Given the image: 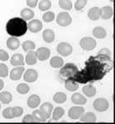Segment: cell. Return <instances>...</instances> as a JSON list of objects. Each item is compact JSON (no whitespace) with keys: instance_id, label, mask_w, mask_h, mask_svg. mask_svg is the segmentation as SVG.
I'll use <instances>...</instances> for the list:
<instances>
[{"instance_id":"35","label":"cell","mask_w":115,"mask_h":124,"mask_svg":"<svg viewBox=\"0 0 115 124\" xmlns=\"http://www.w3.org/2000/svg\"><path fill=\"white\" fill-rule=\"evenodd\" d=\"M16 91L21 94H26L30 91V86L26 83H20L16 86Z\"/></svg>"},{"instance_id":"30","label":"cell","mask_w":115,"mask_h":124,"mask_svg":"<svg viewBox=\"0 0 115 124\" xmlns=\"http://www.w3.org/2000/svg\"><path fill=\"white\" fill-rule=\"evenodd\" d=\"M32 114L35 117L36 123H45L47 121V118L45 117V114L42 113L40 109H35L32 112Z\"/></svg>"},{"instance_id":"39","label":"cell","mask_w":115,"mask_h":124,"mask_svg":"<svg viewBox=\"0 0 115 124\" xmlns=\"http://www.w3.org/2000/svg\"><path fill=\"white\" fill-rule=\"evenodd\" d=\"M12 111L14 117H19L23 114V108L20 106L12 107Z\"/></svg>"},{"instance_id":"40","label":"cell","mask_w":115,"mask_h":124,"mask_svg":"<svg viewBox=\"0 0 115 124\" xmlns=\"http://www.w3.org/2000/svg\"><path fill=\"white\" fill-rule=\"evenodd\" d=\"M3 117L6 119H12L14 117L13 114H12V107H8L6 108L3 111Z\"/></svg>"},{"instance_id":"8","label":"cell","mask_w":115,"mask_h":124,"mask_svg":"<svg viewBox=\"0 0 115 124\" xmlns=\"http://www.w3.org/2000/svg\"><path fill=\"white\" fill-rule=\"evenodd\" d=\"M85 113V109L81 106H73L68 110V117L72 120L79 119Z\"/></svg>"},{"instance_id":"18","label":"cell","mask_w":115,"mask_h":124,"mask_svg":"<svg viewBox=\"0 0 115 124\" xmlns=\"http://www.w3.org/2000/svg\"><path fill=\"white\" fill-rule=\"evenodd\" d=\"M72 102L76 105H83L86 103V99L80 93H74L72 95Z\"/></svg>"},{"instance_id":"46","label":"cell","mask_w":115,"mask_h":124,"mask_svg":"<svg viewBox=\"0 0 115 124\" xmlns=\"http://www.w3.org/2000/svg\"><path fill=\"white\" fill-rule=\"evenodd\" d=\"M0 109H1V102H0Z\"/></svg>"},{"instance_id":"28","label":"cell","mask_w":115,"mask_h":124,"mask_svg":"<svg viewBox=\"0 0 115 124\" xmlns=\"http://www.w3.org/2000/svg\"><path fill=\"white\" fill-rule=\"evenodd\" d=\"M12 100V94L8 91L0 92V102L3 104H8Z\"/></svg>"},{"instance_id":"33","label":"cell","mask_w":115,"mask_h":124,"mask_svg":"<svg viewBox=\"0 0 115 124\" xmlns=\"http://www.w3.org/2000/svg\"><path fill=\"white\" fill-rule=\"evenodd\" d=\"M51 6H52V3L50 0H41L38 4L39 9L43 12L48 11L51 8Z\"/></svg>"},{"instance_id":"45","label":"cell","mask_w":115,"mask_h":124,"mask_svg":"<svg viewBox=\"0 0 115 124\" xmlns=\"http://www.w3.org/2000/svg\"><path fill=\"white\" fill-rule=\"evenodd\" d=\"M3 87H4V82H3V80L0 79V91L3 89Z\"/></svg>"},{"instance_id":"26","label":"cell","mask_w":115,"mask_h":124,"mask_svg":"<svg viewBox=\"0 0 115 124\" xmlns=\"http://www.w3.org/2000/svg\"><path fill=\"white\" fill-rule=\"evenodd\" d=\"M82 92L87 97H94L96 94V88L92 85H87L82 88Z\"/></svg>"},{"instance_id":"16","label":"cell","mask_w":115,"mask_h":124,"mask_svg":"<svg viewBox=\"0 0 115 124\" xmlns=\"http://www.w3.org/2000/svg\"><path fill=\"white\" fill-rule=\"evenodd\" d=\"M113 14H114V10L110 6H104L100 8V17L104 20L110 19L113 16Z\"/></svg>"},{"instance_id":"15","label":"cell","mask_w":115,"mask_h":124,"mask_svg":"<svg viewBox=\"0 0 115 124\" xmlns=\"http://www.w3.org/2000/svg\"><path fill=\"white\" fill-rule=\"evenodd\" d=\"M6 45L9 49L11 50H16L19 49L21 43L20 40L17 39V37H14V36H11L9 37L7 39V42H6Z\"/></svg>"},{"instance_id":"9","label":"cell","mask_w":115,"mask_h":124,"mask_svg":"<svg viewBox=\"0 0 115 124\" xmlns=\"http://www.w3.org/2000/svg\"><path fill=\"white\" fill-rule=\"evenodd\" d=\"M38 72L36 70L32 68L27 69L26 71H24V75H23V79L25 81L28 83H33L38 79Z\"/></svg>"},{"instance_id":"14","label":"cell","mask_w":115,"mask_h":124,"mask_svg":"<svg viewBox=\"0 0 115 124\" xmlns=\"http://www.w3.org/2000/svg\"><path fill=\"white\" fill-rule=\"evenodd\" d=\"M10 62L12 66L14 67H19V66H24L25 64V58L24 56L22 54H15L12 56Z\"/></svg>"},{"instance_id":"12","label":"cell","mask_w":115,"mask_h":124,"mask_svg":"<svg viewBox=\"0 0 115 124\" xmlns=\"http://www.w3.org/2000/svg\"><path fill=\"white\" fill-rule=\"evenodd\" d=\"M35 54H36L37 59L43 62V61H46L47 59H49L51 53H50V49L49 48L40 47L35 51Z\"/></svg>"},{"instance_id":"25","label":"cell","mask_w":115,"mask_h":124,"mask_svg":"<svg viewBox=\"0 0 115 124\" xmlns=\"http://www.w3.org/2000/svg\"><path fill=\"white\" fill-rule=\"evenodd\" d=\"M49 64L53 68H62V65L64 64V62L61 57L54 56L50 59Z\"/></svg>"},{"instance_id":"47","label":"cell","mask_w":115,"mask_h":124,"mask_svg":"<svg viewBox=\"0 0 115 124\" xmlns=\"http://www.w3.org/2000/svg\"><path fill=\"white\" fill-rule=\"evenodd\" d=\"M110 2H112V3H113V2H114V0H110Z\"/></svg>"},{"instance_id":"27","label":"cell","mask_w":115,"mask_h":124,"mask_svg":"<svg viewBox=\"0 0 115 124\" xmlns=\"http://www.w3.org/2000/svg\"><path fill=\"white\" fill-rule=\"evenodd\" d=\"M64 113H65V111H64V109L62 107H56L54 109V111H52V118H53V120L56 122L59 120L64 115Z\"/></svg>"},{"instance_id":"36","label":"cell","mask_w":115,"mask_h":124,"mask_svg":"<svg viewBox=\"0 0 115 124\" xmlns=\"http://www.w3.org/2000/svg\"><path fill=\"white\" fill-rule=\"evenodd\" d=\"M55 19V14L53 12H46L43 15V21L47 23L52 22Z\"/></svg>"},{"instance_id":"37","label":"cell","mask_w":115,"mask_h":124,"mask_svg":"<svg viewBox=\"0 0 115 124\" xmlns=\"http://www.w3.org/2000/svg\"><path fill=\"white\" fill-rule=\"evenodd\" d=\"M8 74H9V70L6 64L4 63H0V77L5 78L7 77Z\"/></svg>"},{"instance_id":"2","label":"cell","mask_w":115,"mask_h":124,"mask_svg":"<svg viewBox=\"0 0 115 124\" xmlns=\"http://www.w3.org/2000/svg\"><path fill=\"white\" fill-rule=\"evenodd\" d=\"M27 30L28 28H27L26 21H25L22 17L11 18L6 24V31L11 36H23L26 33Z\"/></svg>"},{"instance_id":"34","label":"cell","mask_w":115,"mask_h":124,"mask_svg":"<svg viewBox=\"0 0 115 124\" xmlns=\"http://www.w3.org/2000/svg\"><path fill=\"white\" fill-rule=\"evenodd\" d=\"M58 5L66 11H69L72 8V3L71 0H58Z\"/></svg>"},{"instance_id":"43","label":"cell","mask_w":115,"mask_h":124,"mask_svg":"<svg viewBox=\"0 0 115 124\" xmlns=\"http://www.w3.org/2000/svg\"><path fill=\"white\" fill-rule=\"evenodd\" d=\"M99 54H104V55H108V56H110L111 57L112 55V53L109 49H107V48H103V49H100L99 52H98Z\"/></svg>"},{"instance_id":"23","label":"cell","mask_w":115,"mask_h":124,"mask_svg":"<svg viewBox=\"0 0 115 124\" xmlns=\"http://www.w3.org/2000/svg\"><path fill=\"white\" fill-rule=\"evenodd\" d=\"M37 61H38V59H37L36 54H35V52L34 50L29 51L28 53L26 54V58H25V62H26V64L35 65V64H36Z\"/></svg>"},{"instance_id":"31","label":"cell","mask_w":115,"mask_h":124,"mask_svg":"<svg viewBox=\"0 0 115 124\" xmlns=\"http://www.w3.org/2000/svg\"><path fill=\"white\" fill-rule=\"evenodd\" d=\"M67 100V94L63 92H57L54 95V101L57 104H63Z\"/></svg>"},{"instance_id":"22","label":"cell","mask_w":115,"mask_h":124,"mask_svg":"<svg viewBox=\"0 0 115 124\" xmlns=\"http://www.w3.org/2000/svg\"><path fill=\"white\" fill-rule=\"evenodd\" d=\"M42 37L46 43H52L55 39V34L52 30L47 29V30H45L43 31Z\"/></svg>"},{"instance_id":"17","label":"cell","mask_w":115,"mask_h":124,"mask_svg":"<svg viewBox=\"0 0 115 124\" xmlns=\"http://www.w3.org/2000/svg\"><path fill=\"white\" fill-rule=\"evenodd\" d=\"M39 109H40V110L42 111V113L45 114L46 118L49 119L50 116H51L52 111H53V104L49 102L43 103V104L40 105Z\"/></svg>"},{"instance_id":"32","label":"cell","mask_w":115,"mask_h":124,"mask_svg":"<svg viewBox=\"0 0 115 124\" xmlns=\"http://www.w3.org/2000/svg\"><path fill=\"white\" fill-rule=\"evenodd\" d=\"M22 47L25 52H29L35 49V43L32 40H26L22 43Z\"/></svg>"},{"instance_id":"38","label":"cell","mask_w":115,"mask_h":124,"mask_svg":"<svg viewBox=\"0 0 115 124\" xmlns=\"http://www.w3.org/2000/svg\"><path fill=\"white\" fill-rule=\"evenodd\" d=\"M87 3V0H77L75 3L74 8L77 11H81L85 7Z\"/></svg>"},{"instance_id":"5","label":"cell","mask_w":115,"mask_h":124,"mask_svg":"<svg viewBox=\"0 0 115 124\" xmlns=\"http://www.w3.org/2000/svg\"><path fill=\"white\" fill-rule=\"evenodd\" d=\"M56 22L60 26L65 27L68 26L72 23V18L70 16V14L67 12H62L58 14L57 17H56Z\"/></svg>"},{"instance_id":"41","label":"cell","mask_w":115,"mask_h":124,"mask_svg":"<svg viewBox=\"0 0 115 124\" xmlns=\"http://www.w3.org/2000/svg\"><path fill=\"white\" fill-rule=\"evenodd\" d=\"M22 123H36L35 117L33 116V114H26V116L22 118Z\"/></svg>"},{"instance_id":"4","label":"cell","mask_w":115,"mask_h":124,"mask_svg":"<svg viewBox=\"0 0 115 124\" xmlns=\"http://www.w3.org/2000/svg\"><path fill=\"white\" fill-rule=\"evenodd\" d=\"M96 40L92 37H83L80 40V46L82 49L85 50V51H91L95 49L96 47Z\"/></svg>"},{"instance_id":"10","label":"cell","mask_w":115,"mask_h":124,"mask_svg":"<svg viewBox=\"0 0 115 124\" xmlns=\"http://www.w3.org/2000/svg\"><path fill=\"white\" fill-rule=\"evenodd\" d=\"M25 71L24 66H19V67H14L10 71V79L12 81H18L22 78V74Z\"/></svg>"},{"instance_id":"3","label":"cell","mask_w":115,"mask_h":124,"mask_svg":"<svg viewBox=\"0 0 115 124\" xmlns=\"http://www.w3.org/2000/svg\"><path fill=\"white\" fill-rule=\"evenodd\" d=\"M61 68L59 71L60 77L65 80L72 78V77L77 73V71H79L77 65L72 63V62H68V63H66L65 65L63 64L62 68Z\"/></svg>"},{"instance_id":"42","label":"cell","mask_w":115,"mask_h":124,"mask_svg":"<svg viewBox=\"0 0 115 124\" xmlns=\"http://www.w3.org/2000/svg\"><path fill=\"white\" fill-rule=\"evenodd\" d=\"M9 59V54H8L5 50L0 49V61L6 62Z\"/></svg>"},{"instance_id":"11","label":"cell","mask_w":115,"mask_h":124,"mask_svg":"<svg viewBox=\"0 0 115 124\" xmlns=\"http://www.w3.org/2000/svg\"><path fill=\"white\" fill-rule=\"evenodd\" d=\"M27 28L29 29V31L32 33H37L39 32L43 28V24L42 22L39 19H34L31 20V22L27 24Z\"/></svg>"},{"instance_id":"1","label":"cell","mask_w":115,"mask_h":124,"mask_svg":"<svg viewBox=\"0 0 115 124\" xmlns=\"http://www.w3.org/2000/svg\"><path fill=\"white\" fill-rule=\"evenodd\" d=\"M113 69V60L110 56L99 54L91 56L85 61V67L72 79L77 83L86 84L102 80Z\"/></svg>"},{"instance_id":"7","label":"cell","mask_w":115,"mask_h":124,"mask_svg":"<svg viewBox=\"0 0 115 124\" xmlns=\"http://www.w3.org/2000/svg\"><path fill=\"white\" fill-rule=\"evenodd\" d=\"M109 104L108 100L104 98H98L93 102V108L98 112H104L108 110Z\"/></svg>"},{"instance_id":"44","label":"cell","mask_w":115,"mask_h":124,"mask_svg":"<svg viewBox=\"0 0 115 124\" xmlns=\"http://www.w3.org/2000/svg\"><path fill=\"white\" fill-rule=\"evenodd\" d=\"M39 0H26V4L29 8H35L38 4Z\"/></svg>"},{"instance_id":"19","label":"cell","mask_w":115,"mask_h":124,"mask_svg":"<svg viewBox=\"0 0 115 124\" xmlns=\"http://www.w3.org/2000/svg\"><path fill=\"white\" fill-rule=\"evenodd\" d=\"M88 17L92 21H97L100 18V8L99 7H93L88 11Z\"/></svg>"},{"instance_id":"24","label":"cell","mask_w":115,"mask_h":124,"mask_svg":"<svg viewBox=\"0 0 115 124\" xmlns=\"http://www.w3.org/2000/svg\"><path fill=\"white\" fill-rule=\"evenodd\" d=\"M92 34L97 39H104L106 37V31L104 27L102 26H95L92 31Z\"/></svg>"},{"instance_id":"6","label":"cell","mask_w":115,"mask_h":124,"mask_svg":"<svg viewBox=\"0 0 115 124\" xmlns=\"http://www.w3.org/2000/svg\"><path fill=\"white\" fill-rule=\"evenodd\" d=\"M57 52L62 57H68L72 53V46L68 42H61L57 46Z\"/></svg>"},{"instance_id":"21","label":"cell","mask_w":115,"mask_h":124,"mask_svg":"<svg viewBox=\"0 0 115 124\" xmlns=\"http://www.w3.org/2000/svg\"><path fill=\"white\" fill-rule=\"evenodd\" d=\"M81 122H83V123H95L96 122V116L94 113L92 112H87V113H84L82 114L80 118Z\"/></svg>"},{"instance_id":"20","label":"cell","mask_w":115,"mask_h":124,"mask_svg":"<svg viewBox=\"0 0 115 124\" xmlns=\"http://www.w3.org/2000/svg\"><path fill=\"white\" fill-rule=\"evenodd\" d=\"M65 88L68 91L74 92L78 90L79 85H78V83H77V81H75L73 79L69 78V79L65 80Z\"/></svg>"},{"instance_id":"29","label":"cell","mask_w":115,"mask_h":124,"mask_svg":"<svg viewBox=\"0 0 115 124\" xmlns=\"http://www.w3.org/2000/svg\"><path fill=\"white\" fill-rule=\"evenodd\" d=\"M35 16V12L31 9V8H23L21 11V17L24 19L25 21L31 20Z\"/></svg>"},{"instance_id":"13","label":"cell","mask_w":115,"mask_h":124,"mask_svg":"<svg viewBox=\"0 0 115 124\" xmlns=\"http://www.w3.org/2000/svg\"><path fill=\"white\" fill-rule=\"evenodd\" d=\"M40 97L37 94H31L27 99V105L31 108H36L40 105Z\"/></svg>"}]
</instances>
